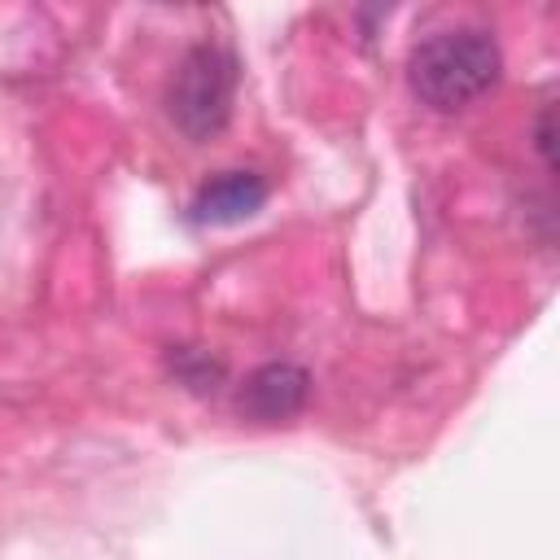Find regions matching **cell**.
<instances>
[{"label":"cell","mask_w":560,"mask_h":560,"mask_svg":"<svg viewBox=\"0 0 560 560\" xmlns=\"http://www.w3.org/2000/svg\"><path fill=\"white\" fill-rule=\"evenodd\" d=\"M503 70V57H499V44L486 35V31H472V26H459V31H438L429 35L411 61H407V79H411V92L429 105V109H464L472 105L477 96H486L494 88Z\"/></svg>","instance_id":"cell-1"},{"label":"cell","mask_w":560,"mask_h":560,"mask_svg":"<svg viewBox=\"0 0 560 560\" xmlns=\"http://www.w3.org/2000/svg\"><path fill=\"white\" fill-rule=\"evenodd\" d=\"M232 96H236V57L223 44H197L188 48V57L179 61L166 88V109L188 140H210L228 127Z\"/></svg>","instance_id":"cell-2"},{"label":"cell","mask_w":560,"mask_h":560,"mask_svg":"<svg viewBox=\"0 0 560 560\" xmlns=\"http://www.w3.org/2000/svg\"><path fill=\"white\" fill-rule=\"evenodd\" d=\"M267 206V179L254 171H223L206 179L188 206V219L201 228H232L254 219Z\"/></svg>","instance_id":"cell-3"},{"label":"cell","mask_w":560,"mask_h":560,"mask_svg":"<svg viewBox=\"0 0 560 560\" xmlns=\"http://www.w3.org/2000/svg\"><path fill=\"white\" fill-rule=\"evenodd\" d=\"M311 398V376L306 368L298 363H262L258 372H249V381L241 385V416L249 420H262V424H276V420H289L306 407Z\"/></svg>","instance_id":"cell-4"},{"label":"cell","mask_w":560,"mask_h":560,"mask_svg":"<svg viewBox=\"0 0 560 560\" xmlns=\"http://www.w3.org/2000/svg\"><path fill=\"white\" fill-rule=\"evenodd\" d=\"M166 368L179 385H188L192 394H214L223 381H228V363L201 346H171L166 354Z\"/></svg>","instance_id":"cell-5"},{"label":"cell","mask_w":560,"mask_h":560,"mask_svg":"<svg viewBox=\"0 0 560 560\" xmlns=\"http://www.w3.org/2000/svg\"><path fill=\"white\" fill-rule=\"evenodd\" d=\"M534 144H538L542 162H547V166H556V153H551V105L538 114V140H534Z\"/></svg>","instance_id":"cell-6"}]
</instances>
